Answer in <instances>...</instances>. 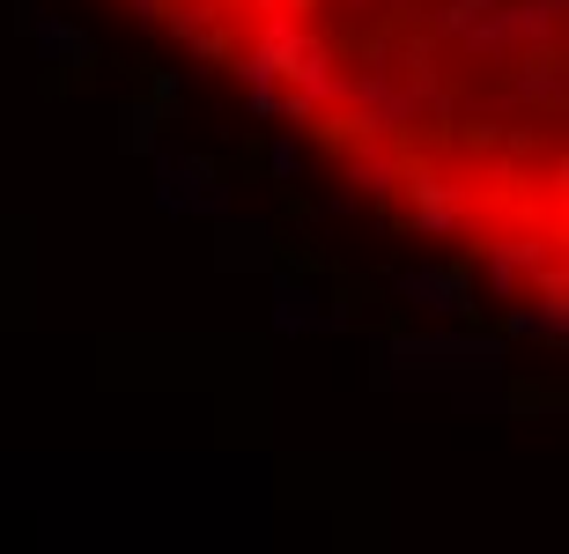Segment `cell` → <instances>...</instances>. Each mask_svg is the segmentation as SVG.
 I'll return each mask as SVG.
<instances>
[{"label":"cell","mask_w":569,"mask_h":554,"mask_svg":"<svg viewBox=\"0 0 569 554\" xmlns=\"http://www.w3.org/2000/svg\"><path fill=\"white\" fill-rule=\"evenodd\" d=\"M437 252L562 296V0H148Z\"/></svg>","instance_id":"1"}]
</instances>
